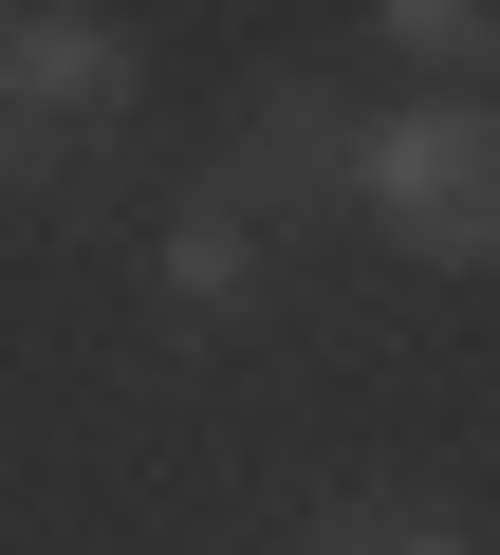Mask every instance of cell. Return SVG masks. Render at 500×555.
Here are the masks:
<instances>
[{
    "mask_svg": "<svg viewBox=\"0 0 500 555\" xmlns=\"http://www.w3.org/2000/svg\"><path fill=\"white\" fill-rule=\"evenodd\" d=\"M500 130L445 93V112H352V167H334V204H371V222H408L426 259H482L500 241Z\"/></svg>",
    "mask_w": 500,
    "mask_h": 555,
    "instance_id": "obj_1",
    "label": "cell"
},
{
    "mask_svg": "<svg viewBox=\"0 0 500 555\" xmlns=\"http://www.w3.org/2000/svg\"><path fill=\"white\" fill-rule=\"evenodd\" d=\"M93 112H130V20H0V149H56V130H93Z\"/></svg>",
    "mask_w": 500,
    "mask_h": 555,
    "instance_id": "obj_2",
    "label": "cell"
},
{
    "mask_svg": "<svg viewBox=\"0 0 500 555\" xmlns=\"http://www.w3.org/2000/svg\"><path fill=\"white\" fill-rule=\"evenodd\" d=\"M334 167H352V112H334L316 75H260V112H241V185H297V204H334Z\"/></svg>",
    "mask_w": 500,
    "mask_h": 555,
    "instance_id": "obj_3",
    "label": "cell"
},
{
    "mask_svg": "<svg viewBox=\"0 0 500 555\" xmlns=\"http://www.w3.org/2000/svg\"><path fill=\"white\" fill-rule=\"evenodd\" d=\"M149 278H167L185 315H222V297H260V222H241V204H167V241H149Z\"/></svg>",
    "mask_w": 500,
    "mask_h": 555,
    "instance_id": "obj_4",
    "label": "cell"
},
{
    "mask_svg": "<svg viewBox=\"0 0 500 555\" xmlns=\"http://www.w3.org/2000/svg\"><path fill=\"white\" fill-rule=\"evenodd\" d=\"M316 555H482V537H445V518H371V500H334V518H316Z\"/></svg>",
    "mask_w": 500,
    "mask_h": 555,
    "instance_id": "obj_5",
    "label": "cell"
},
{
    "mask_svg": "<svg viewBox=\"0 0 500 555\" xmlns=\"http://www.w3.org/2000/svg\"><path fill=\"white\" fill-rule=\"evenodd\" d=\"M389 38H408L426 75H482V38H500V20H482V0H408V20H389Z\"/></svg>",
    "mask_w": 500,
    "mask_h": 555,
    "instance_id": "obj_6",
    "label": "cell"
}]
</instances>
